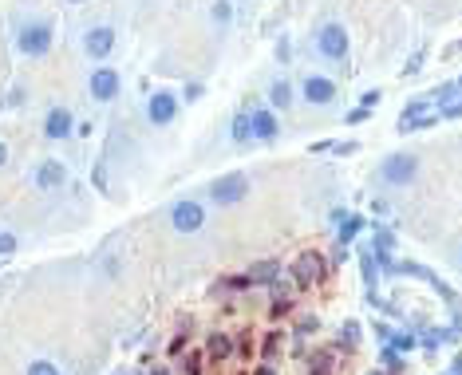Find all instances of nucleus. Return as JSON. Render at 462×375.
Wrapping results in <instances>:
<instances>
[{
	"instance_id": "obj_15",
	"label": "nucleus",
	"mask_w": 462,
	"mask_h": 375,
	"mask_svg": "<svg viewBox=\"0 0 462 375\" xmlns=\"http://www.w3.org/2000/svg\"><path fill=\"white\" fill-rule=\"evenodd\" d=\"M292 99H297V95H292V83H288V79H277V83L269 87V107L273 111H288L292 107Z\"/></svg>"
},
{
	"instance_id": "obj_51",
	"label": "nucleus",
	"mask_w": 462,
	"mask_h": 375,
	"mask_svg": "<svg viewBox=\"0 0 462 375\" xmlns=\"http://www.w3.org/2000/svg\"><path fill=\"white\" fill-rule=\"evenodd\" d=\"M459 87H462V79H459Z\"/></svg>"
},
{
	"instance_id": "obj_47",
	"label": "nucleus",
	"mask_w": 462,
	"mask_h": 375,
	"mask_svg": "<svg viewBox=\"0 0 462 375\" xmlns=\"http://www.w3.org/2000/svg\"><path fill=\"white\" fill-rule=\"evenodd\" d=\"M150 375H170V372H166V367H154V372H150Z\"/></svg>"
},
{
	"instance_id": "obj_33",
	"label": "nucleus",
	"mask_w": 462,
	"mask_h": 375,
	"mask_svg": "<svg viewBox=\"0 0 462 375\" xmlns=\"http://www.w3.org/2000/svg\"><path fill=\"white\" fill-rule=\"evenodd\" d=\"M380 99H383V91H364V95H360V107L371 111V107H380Z\"/></svg>"
},
{
	"instance_id": "obj_7",
	"label": "nucleus",
	"mask_w": 462,
	"mask_h": 375,
	"mask_svg": "<svg viewBox=\"0 0 462 375\" xmlns=\"http://www.w3.org/2000/svg\"><path fill=\"white\" fill-rule=\"evenodd\" d=\"M146 119H150L154 126H170L178 119V95L159 87V91L146 99Z\"/></svg>"
},
{
	"instance_id": "obj_25",
	"label": "nucleus",
	"mask_w": 462,
	"mask_h": 375,
	"mask_svg": "<svg viewBox=\"0 0 462 375\" xmlns=\"http://www.w3.org/2000/svg\"><path fill=\"white\" fill-rule=\"evenodd\" d=\"M288 312H292V300H288V297H277V300L269 304V316H273V320H281V316H288Z\"/></svg>"
},
{
	"instance_id": "obj_27",
	"label": "nucleus",
	"mask_w": 462,
	"mask_h": 375,
	"mask_svg": "<svg viewBox=\"0 0 462 375\" xmlns=\"http://www.w3.org/2000/svg\"><path fill=\"white\" fill-rule=\"evenodd\" d=\"M383 363H387V372H391V375H399V372H403V363H399V352H395L391 344L383 348Z\"/></svg>"
},
{
	"instance_id": "obj_32",
	"label": "nucleus",
	"mask_w": 462,
	"mask_h": 375,
	"mask_svg": "<svg viewBox=\"0 0 462 375\" xmlns=\"http://www.w3.org/2000/svg\"><path fill=\"white\" fill-rule=\"evenodd\" d=\"M16 245H20V241H16V237H12V234H0V257H8V253H16Z\"/></svg>"
},
{
	"instance_id": "obj_11",
	"label": "nucleus",
	"mask_w": 462,
	"mask_h": 375,
	"mask_svg": "<svg viewBox=\"0 0 462 375\" xmlns=\"http://www.w3.org/2000/svg\"><path fill=\"white\" fill-rule=\"evenodd\" d=\"M301 95H304V103H312V107H328L336 99V83L324 76H308L301 83Z\"/></svg>"
},
{
	"instance_id": "obj_16",
	"label": "nucleus",
	"mask_w": 462,
	"mask_h": 375,
	"mask_svg": "<svg viewBox=\"0 0 462 375\" xmlns=\"http://www.w3.org/2000/svg\"><path fill=\"white\" fill-rule=\"evenodd\" d=\"M249 281L253 284L281 281V261H257V265H249Z\"/></svg>"
},
{
	"instance_id": "obj_13",
	"label": "nucleus",
	"mask_w": 462,
	"mask_h": 375,
	"mask_svg": "<svg viewBox=\"0 0 462 375\" xmlns=\"http://www.w3.org/2000/svg\"><path fill=\"white\" fill-rule=\"evenodd\" d=\"M76 130V119H71V111L67 107H51L48 111V119H44V139H67Z\"/></svg>"
},
{
	"instance_id": "obj_48",
	"label": "nucleus",
	"mask_w": 462,
	"mask_h": 375,
	"mask_svg": "<svg viewBox=\"0 0 462 375\" xmlns=\"http://www.w3.org/2000/svg\"><path fill=\"white\" fill-rule=\"evenodd\" d=\"M67 4H83V0H67Z\"/></svg>"
},
{
	"instance_id": "obj_35",
	"label": "nucleus",
	"mask_w": 462,
	"mask_h": 375,
	"mask_svg": "<svg viewBox=\"0 0 462 375\" xmlns=\"http://www.w3.org/2000/svg\"><path fill=\"white\" fill-rule=\"evenodd\" d=\"M439 111H443V119H462V99H454V103H446Z\"/></svg>"
},
{
	"instance_id": "obj_29",
	"label": "nucleus",
	"mask_w": 462,
	"mask_h": 375,
	"mask_svg": "<svg viewBox=\"0 0 462 375\" xmlns=\"http://www.w3.org/2000/svg\"><path fill=\"white\" fill-rule=\"evenodd\" d=\"M360 265H364V281L376 284V257H371V253H364V257H360Z\"/></svg>"
},
{
	"instance_id": "obj_5",
	"label": "nucleus",
	"mask_w": 462,
	"mask_h": 375,
	"mask_svg": "<svg viewBox=\"0 0 462 375\" xmlns=\"http://www.w3.org/2000/svg\"><path fill=\"white\" fill-rule=\"evenodd\" d=\"M16 44L24 56H48V47H51V24L48 20H36V24H24L16 36Z\"/></svg>"
},
{
	"instance_id": "obj_19",
	"label": "nucleus",
	"mask_w": 462,
	"mask_h": 375,
	"mask_svg": "<svg viewBox=\"0 0 462 375\" xmlns=\"http://www.w3.org/2000/svg\"><path fill=\"white\" fill-rule=\"evenodd\" d=\"M206 356L213 363L229 360V356H233V340H229V336H222V332H213V336H209V344H206Z\"/></svg>"
},
{
	"instance_id": "obj_14",
	"label": "nucleus",
	"mask_w": 462,
	"mask_h": 375,
	"mask_svg": "<svg viewBox=\"0 0 462 375\" xmlns=\"http://www.w3.org/2000/svg\"><path fill=\"white\" fill-rule=\"evenodd\" d=\"M277 115H273V107L269 111H253V139L257 142H273L277 139Z\"/></svg>"
},
{
	"instance_id": "obj_2",
	"label": "nucleus",
	"mask_w": 462,
	"mask_h": 375,
	"mask_svg": "<svg viewBox=\"0 0 462 375\" xmlns=\"http://www.w3.org/2000/svg\"><path fill=\"white\" fill-rule=\"evenodd\" d=\"M415 174H419V158L415 155H387L380 162V178L387 186H407Z\"/></svg>"
},
{
	"instance_id": "obj_12",
	"label": "nucleus",
	"mask_w": 462,
	"mask_h": 375,
	"mask_svg": "<svg viewBox=\"0 0 462 375\" xmlns=\"http://www.w3.org/2000/svg\"><path fill=\"white\" fill-rule=\"evenodd\" d=\"M83 47H87V56L91 60H107L115 52V28L111 24H99V28L87 32V40H83Z\"/></svg>"
},
{
	"instance_id": "obj_44",
	"label": "nucleus",
	"mask_w": 462,
	"mask_h": 375,
	"mask_svg": "<svg viewBox=\"0 0 462 375\" xmlns=\"http://www.w3.org/2000/svg\"><path fill=\"white\" fill-rule=\"evenodd\" d=\"M450 372H459V375H462V352L454 356V363H450Z\"/></svg>"
},
{
	"instance_id": "obj_17",
	"label": "nucleus",
	"mask_w": 462,
	"mask_h": 375,
	"mask_svg": "<svg viewBox=\"0 0 462 375\" xmlns=\"http://www.w3.org/2000/svg\"><path fill=\"white\" fill-rule=\"evenodd\" d=\"M364 225H367V221L360 218V214H348L344 221H336V241H340V245H351V241H356V234H360Z\"/></svg>"
},
{
	"instance_id": "obj_1",
	"label": "nucleus",
	"mask_w": 462,
	"mask_h": 375,
	"mask_svg": "<svg viewBox=\"0 0 462 375\" xmlns=\"http://www.w3.org/2000/svg\"><path fill=\"white\" fill-rule=\"evenodd\" d=\"M439 119H443V111L435 107L430 99H415V103H407L403 115H399V135H407V130H427V126H435Z\"/></svg>"
},
{
	"instance_id": "obj_38",
	"label": "nucleus",
	"mask_w": 462,
	"mask_h": 375,
	"mask_svg": "<svg viewBox=\"0 0 462 375\" xmlns=\"http://www.w3.org/2000/svg\"><path fill=\"white\" fill-rule=\"evenodd\" d=\"M419 67H423V52H415V56H411V63H407V67H403V76H415V71H419Z\"/></svg>"
},
{
	"instance_id": "obj_21",
	"label": "nucleus",
	"mask_w": 462,
	"mask_h": 375,
	"mask_svg": "<svg viewBox=\"0 0 462 375\" xmlns=\"http://www.w3.org/2000/svg\"><path fill=\"white\" fill-rule=\"evenodd\" d=\"M371 249H376V253H395V234H391V229H383V225H376Z\"/></svg>"
},
{
	"instance_id": "obj_30",
	"label": "nucleus",
	"mask_w": 462,
	"mask_h": 375,
	"mask_svg": "<svg viewBox=\"0 0 462 375\" xmlns=\"http://www.w3.org/2000/svg\"><path fill=\"white\" fill-rule=\"evenodd\" d=\"M222 284H225V288H233V293H245L253 281H249V273H245V277H229V281H222Z\"/></svg>"
},
{
	"instance_id": "obj_39",
	"label": "nucleus",
	"mask_w": 462,
	"mask_h": 375,
	"mask_svg": "<svg viewBox=\"0 0 462 375\" xmlns=\"http://www.w3.org/2000/svg\"><path fill=\"white\" fill-rule=\"evenodd\" d=\"M332 150H336V155H356V150H360V142H336Z\"/></svg>"
},
{
	"instance_id": "obj_22",
	"label": "nucleus",
	"mask_w": 462,
	"mask_h": 375,
	"mask_svg": "<svg viewBox=\"0 0 462 375\" xmlns=\"http://www.w3.org/2000/svg\"><path fill=\"white\" fill-rule=\"evenodd\" d=\"M387 344L395 348L399 356H407V352H411V348H419V336H411V332H395V336H391V340H387Z\"/></svg>"
},
{
	"instance_id": "obj_18",
	"label": "nucleus",
	"mask_w": 462,
	"mask_h": 375,
	"mask_svg": "<svg viewBox=\"0 0 462 375\" xmlns=\"http://www.w3.org/2000/svg\"><path fill=\"white\" fill-rule=\"evenodd\" d=\"M454 340H459V332H446V328H430L419 336L423 352H439V344H454Z\"/></svg>"
},
{
	"instance_id": "obj_9",
	"label": "nucleus",
	"mask_w": 462,
	"mask_h": 375,
	"mask_svg": "<svg viewBox=\"0 0 462 375\" xmlns=\"http://www.w3.org/2000/svg\"><path fill=\"white\" fill-rule=\"evenodd\" d=\"M170 221H174L178 234H198L202 221H206V209H202L198 202H178L174 209H170Z\"/></svg>"
},
{
	"instance_id": "obj_45",
	"label": "nucleus",
	"mask_w": 462,
	"mask_h": 375,
	"mask_svg": "<svg viewBox=\"0 0 462 375\" xmlns=\"http://www.w3.org/2000/svg\"><path fill=\"white\" fill-rule=\"evenodd\" d=\"M253 375H277V372H273L269 363H261V367H257V372H253Z\"/></svg>"
},
{
	"instance_id": "obj_28",
	"label": "nucleus",
	"mask_w": 462,
	"mask_h": 375,
	"mask_svg": "<svg viewBox=\"0 0 462 375\" xmlns=\"http://www.w3.org/2000/svg\"><path fill=\"white\" fill-rule=\"evenodd\" d=\"M28 375H60V367L48 360H36V363H28Z\"/></svg>"
},
{
	"instance_id": "obj_41",
	"label": "nucleus",
	"mask_w": 462,
	"mask_h": 375,
	"mask_svg": "<svg viewBox=\"0 0 462 375\" xmlns=\"http://www.w3.org/2000/svg\"><path fill=\"white\" fill-rule=\"evenodd\" d=\"M367 115H371V111H367V107H356V111H351V115H348V123H364Z\"/></svg>"
},
{
	"instance_id": "obj_43",
	"label": "nucleus",
	"mask_w": 462,
	"mask_h": 375,
	"mask_svg": "<svg viewBox=\"0 0 462 375\" xmlns=\"http://www.w3.org/2000/svg\"><path fill=\"white\" fill-rule=\"evenodd\" d=\"M182 352H186V340H182V336H178L174 344H170V356H182Z\"/></svg>"
},
{
	"instance_id": "obj_46",
	"label": "nucleus",
	"mask_w": 462,
	"mask_h": 375,
	"mask_svg": "<svg viewBox=\"0 0 462 375\" xmlns=\"http://www.w3.org/2000/svg\"><path fill=\"white\" fill-rule=\"evenodd\" d=\"M4 162H8V146H4V142H0V166H4Z\"/></svg>"
},
{
	"instance_id": "obj_4",
	"label": "nucleus",
	"mask_w": 462,
	"mask_h": 375,
	"mask_svg": "<svg viewBox=\"0 0 462 375\" xmlns=\"http://www.w3.org/2000/svg\"><path fill=\"white\" fill-rule=\"evenodd\" d=\"M316 52L332 63L348 60V32H344V24H324L316 32Z\"/></svg>"
},
{
	"instance_id": "obj_50",
	"label": "nucleus",
	"mask_w": 462,
	"mask_h": 375,
	"mask_svg": "<svg viewBox=\"0 0 462 375\" xmlns=\"http://www.w3.org/2000/svg\"><path fill=\"white\" fill-rule=\"evenodd\" d=\"M446 375H459V372H446Z\"/></svg>"
},
{
	"instance_id": "obj_34",
	"label": "nucleus",
	"mask_w": 462,
	"mask_h": 375,
	"mask_svg": "<svg viewBox=\"0 0 462 375\" xmlns=\"http://www.w3.org/2000/svg\"><path fill=\"white\" fill-rule=\"evenodd\" d=\"M340 340H348V348H356V344H360V328H356V324H344Z\"/></svg>"
},
{
	"instance_id": "obj_40",
	"label": "nucleus",
	"mask_w": 462,
	"mask_h": 375,
	"mask_svg": "<svg viewBox=\"0 0 462 375\" xmlns=\"http://www.w3.org/2000/svg\"><path fill=\"white\" fill-rule=\"evenodd\" d=\"M316 328H320L316 316H304V320H301V336H304V332H316Z\"/></svg>"
},
{
	"instance_id": "obj_26",
	"label": "nucleus",
	"mask_w": 462,
	"mask_h": 375,
	"mask_svg": "<svg viewBox=\"0 0 462 375\" xmlns=\"http://www.w3.org/2000/svg\"><path fill=\"white\" fill-rule=\"evenodd\" d=\"M277 352H281V336H277V332H269V336H265V344H261V356H265V360H273Z\"/></svg>"
},
{
	"instance_id": "obj_31",
	"label": "nucleus",
	"mask_w": 462,
	"mask_h": 375,
	"mask_svg": "<svg viewBox=\"0 0 462 375\" xmlns=\"http://www.w3.org/2000/svg\"><path fill=\"white\" fill-rule=\"evenodd\" d=\"M182 367H186V375H202V356H198V352H190Z\"/></svg>"
},
{
	"instance_id": "obj_24",
	"label": "nucleus",
	"mask_w": 462,
	"mask_h": 375,
	"mask_svg": "<svg viewBox=\"0 0 462 375\" xmlns=\"http://www.w3.org/2000/svg\"><path fill=\"white\" fill-rule=\"evenodd\" d=\"M209 16H213V24H229V20H233V8H229V0H218V4H213V8H209Z\"/></svg>"
},
{
	"instance_id": "obj_3",
	"label": "nucleus",
	"mask_w": 462,
	"mask_h": 375,
	"mask_svg": "<svg viewBox=\"0 0 462 375\" xmlns=\"http://www.w3.org/2000/svg\"><path fill=\"white\" fill-rule=\"evenodd\" d=\"M245 194H249V178L245 174H222V178L209 182V202H218V205H233Z\"/></svg>"
},
{
	"instance_id": "obj_23",
	"label": "nucleus",
	"mask_w": 462,
	"mask_h": 375,
	"mask_svg": "<svg viewBox=\"0 0 462 375\" xmlns=\"http://www.w3.org/2000/svg\"><path fill=\"white\" fill-rule=\"evenodd\" d=\"M308 372L312 375H332V356H328V352H316L312 363H308Z\"/></svg>"
},
{
	"instance_id": "obj_37",
	"label": "nucleus",
	"mask_w": 462,
	"mask_h": 375,
	"mask_svg": "<svg viewBox=\"0 0 462 375\" xmlns=\"http://www.w3.org/2000/svg\"><path fill=\"white\" fill-rule=\"evenodd\" d=\"M238 356H249L253 352V336H238V348H233Z\"/></svg>"
},
{
	"instance_id": "obj_10",
	"label": "nucleus",
	"mask_w": 462,
	"mask_h": 375,
	"mask_svg": "<svg viewBox=\"0 0 462 375\" xmlns=\"http://www.w3.org/2000/svg\"><path fill=\"white\" fill-rule=\"evenodd\" d=\"M87 91L95 95L99 103H111L115 95H119V71L115 67H95L91 79H87Z\"/></svg>"
},
{
	"instance_id": "obj_6",
	"label": "nucleus",
	"mask_w": 462,
	"mask_h": 375,
	"mask_svg": "<svg viewBox=\"0 0 462 375\" xmlns=\"http://www.w3.org/2000/svg\"><path fill=\"white\" fill-rule=\"evenodd\" d=\"M292 277H297V288H312V284H320L328 277V265H324L320 253H301L292 261Z\"/></svg>"
},
{
	"instance_id": "obj_36",
	"label": "nucleus",
	"mask_w": 462,
	"mask_h": 375,
	"mask_svg": "<svg viewBox=\"0 0 462 375\" xmlns=\"http://www.w3.org/2000/svg\"><path fill=\"white\" fill-rule=\"evenodd\" d=\"M186 103H198V99H202V95H206V87H202V83H190V87H186Z\"/></svg>"
},
{
	"instance_id": "obj_8",
	"label": "nucleus",
	"mask_w": 462,
	"mask_h": 375,
	"mask_svg": "<svg viewBox=\"0 0 462 375\" xmlns=\"http://www.w3.org/2000/svg\"><path fill=\"white\" fill-rule=\"evenodd\" d=\"M32 182L36 190H44V194H51V190H60L67 182V170H64V162L60 158H44L40 166L32 170Z\"/></svg>"
},
{
	"instance_id": "obj_42",
	"label": "nucleus",
	"mask_w": 462,
	"mask_h": 375,
	"mask_svg": "<svg viewBox=\"0 0 462 375\" xmlns=\"http://www.w3.org/2000/svg\"><path fill=\"white\" fill-rule=\"evenodd\" d=\"M376 336H380V340H391V336H395V332L387 328V324H376Z\"/></svg>"
},
{
	"instance_id": "obj_20",
	"label": "nucleus",
	"mask_w": 462,
	"mask_h": 375,
	"mask_svg": "<svg viewBox=\"0 0 462 375\" xmlns=\"http://www.w3.org/2000/svg\"><path fill=\"white\" fill-rule=\"evenodd\" d=\"M233 142H249L253 139V111H241V115H233Z\"/></svg>"
},
{
	"instance_id": "obj_49",
	"label": "nucleus",
	"mask_w": 462,
	"mask_h": 375,
	"mask_svg": "<svg viewBox=\"0 0 462 375\" xmlns=\"http://www.w3.org/2000/svg\"><path fill=\"white\" fill-rule=\"evenodd\" d=\"M367 375H383V372H367Z\"/></svg>"
}]
</instances>
